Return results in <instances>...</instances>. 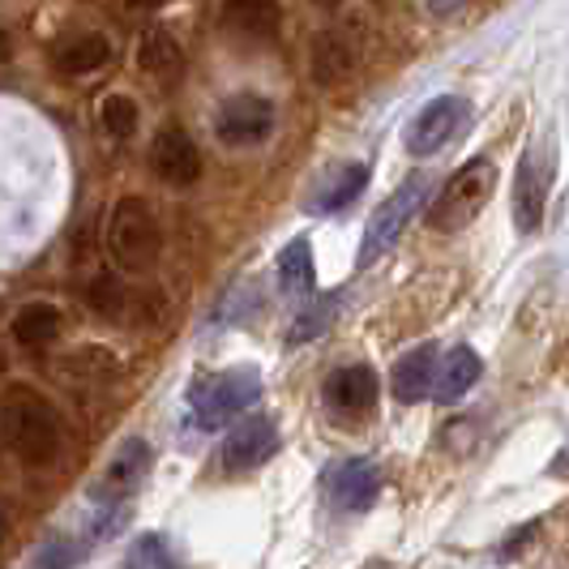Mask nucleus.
Listing matches in <instances>:
<instances>
[{
	"instance_id": "obj_22",
	"label": "nucleus",
	"mask_w": 569,
	"mask_h": 569,
	"mask_svg": "<svg viewBox=\"0 0 569 569\" xmlns=\"http://www.w3.org/2000/svg\"><path fill=\"white\" fill-rule=\"evenodd\" d=\"M60 335V309L57 305H27L13 317V339L27 347H48Z\"/></svg>"
},
{
	"instance_id": "obj_26",
	"label": "nucleus",
	"mask_w": 569,
	"mask_h": 569,
	"mask_svg": "<svg viewBox=\"0 0 569 569\" xmlns=\"http://www.w3.org/2000/svg\"><path fill=\"white\" fill-rule=\"evenodd\" d=\"M86 305L103 317H120L124 313V287H120V279L99 274V279L90 283V291H86Z\"/></svg>"
},
{
	"instance_id": "obj_29",
	"label": "nucleus",
	"mask_w": 569,
	"mask_h": 569,
	"mask_svg": "<svg viewBox=\"0 0 569 569\" xmlns=\"http://www.w3.org/2000/svg\"><path fill=\"white\" fill-rule=\"evenodd\" d=\"M425 4H428V13H432V18H450V13H458L467 0H425Z\"/></svg>"
},
{
	"instance_id": "obj_8",
	"label": "nucleus",
	"mask_w": 569,
	"mask_h": 569,
	"mask_svg": "<svg viewBox=\"0 0 569 569\" xmlns=\"http://www.w3.org/2000/svg\"><path fill=\"white\" fill-rule=\"evenodd\" d=\"M150 462H154V455H150V446H146L142 437H129L120 450H116V458L103 467V476H99V485L90 488V497L99 501V506H112V501H124L133 488L146 480V471H150Z\"/></svg>"
},
{
	"instance_id": "obj_30",
	"label": "nucleus",
	"mask_w": 569,
	"mask_h": 569,
	"mask_svg": "<svg viewBox=\"0 0 569 569\" xmlns=\"http://www.w3.org/2000/svg\"><path fill=\"white\" fill-rule=\"evenodd\" d=\"M163 0H129V9H142V13H150V9H159Z\"/></svg>"
},
{
	"instance_id": "obj_31",
	"label": "nucleus",
	"mask_w": 569,
	"mask_h": 569,
	"mask_svg": "<svg viewBox=\"0 0 569 569\" xmlns=\"http://www.w3.org/2000/svg\"><path fill=\"white\" fill-rule=\"evenodd\" d=\"M13 57V48H9V34H4V30H0V64H4V60Z\"/></svg>"
},
{
	"instance_id": "obj_21",
	"label": "nucleus",
	"mask_w": 569,
	"mask_h": 569,
	"mask_svg": "<svg viewBox=\"0 0 569 569\" xmlns=\"http://www.w3.org/2000/svg\"><path fill=\"white\" fill-rule=\"evenodd\" d=\"M313 244L300 236V240H291L283 249V257H279V283H283L287 296H309L313 291Z\"/></svg>"
},
{
	"instance_id": "obj_14",
	"label": "nucleus",
	"mask_w": 569,
	"mask_h": 569,
	"mask_svg": "<svg viewBox=\"0 0 569 569\" xmlns=\"http://www.w3.org/2000/svg\"><path fill=\"white\" fill-rule=\"evenodd\" d=\"M219 22H223V30L244 34V39H274L279 22H283V9H279V0H223Z\"/></svg>"
},
{
	"instance_id": "obj_18",
	"label": "nucleus",
	"mask_w": 569,
	"mask_h": 569,
	"mask_svg": "<svg viewBox=\"0 0 569 569\" xmlns=\"http://www.w3.org/2000/svg\"><path fill=\"white\" fill-rule=\"evenodd\" d=\"M138 64L159 86H176L180 73H184V52H180V43L171 39L168 30H146L142 48H138Z\"/></svg>"
},
{
	"instance_id": "obj_32",
	"label": "nucleus",
	"mask_w": 569,
	"mask_h": 569,
	"mask_svg": "<svg viewBox=\"0 0 569 569\" xmlns=\"http://www.w3.org/2000/svg\"><path fill=\"white\" fill-rule=\"evenodd\" d=\"M313 4H317V9H339L342 0H313Z\"/></svg>"
},
{
	"instance_id": "obj_5",
	"label": "nucleus",
	"mask_w": 569,
	"mask_h": 569,
	"mask_svg": "<svg viewBox=\"0 0 569 569\" xmlns=\"http://www.w3.org/2000/svg\"><path fill=\"white\" fill-rule=\"evenodd\" d=\"M428 198V176H411L399 193L377 206V214L369 219V231H365V244H360V266H372L377 257L386 253L395 240L402 236V228L416 219V210L425 206Z\"/></svg>"
},
{
	"instance_id": "obj_20",
	"label": "nucleus",
	"mask_w": 569,
	"mask_h": 569,
	"mask_svg": "<svg viewBox=\"0 0 569 569\" xmlns=\"http://www.w3.org/2000/svg\"><path fill=\"white\" fill-rule=\"evenodd\" d=\"M351 69H356V57H351L347 39H342V34H330V30H321V34L313 39V78L321 86L342 82Z\"/></svg>"
},
{
	"instance_id": "obj_28",
	"label": "nucleus",
	"mask_w": 569,
	"mask_h": 569,
	"mask_svg": "<svg viewBox=\"0 0 569 569\" xmlns=\"http://www.w3.org/2000/svg\"><path fill=\"white\" fill-rule=\"evenodd\" d=\"M86 543H73V540H52L43 552H39V566L43 569H73L82 561Z\"/></svg>"
},
{
	"instance_id": "obj_13",
	"label": "nucleus",
	"mask_w": 569,
	"mask_h": 569,
	"mask_svg": "<svg viewBox=\"0 0 569 569\" xmlns=\"http://www.w3.org/2000/svg\"><path fill=\"white\" fill-rule=\"evenodd\" d=\"M365 184H369V168L365 163H339V168H330L317 180V189L309 193V210L313 214H335V210H342V206H351V201L360 198Z\"/></svg>"
},
{
	"instance_id": "obj_23",
	"label": "nucleus",
	"mask_w": 569,
	"mask_h": 569,
	"mask_svg": "<svg viewBox=\"0 0 569 569\" xmlns=\"http://www.w3.org/2000/svg\"><path fill=\"white\" fill-rule=\"evenodd\" d=\"M116 356L112 351H103V347H86L78 356H69L64 360V377H82L86 386H103V381H112L116 377Z\"/></svg>"
},
{
	"instance_id": "obj_4",
	"label": "nucleus",
	"mask_w": 569,
	"mask_h": 569,
	"mask_svg": "<svg viewBox=\"0 0 569 569\" xmlns=\"http://www.w3.org/2000/svg\"><path fill=\"white\" fill-rule=\"evenodd\" d=\"M497 189V168L488 159H471L446 180V189L428 206V223L437 231H462L488 206Z\"/></svg>"
},
{
	"instance_id": "obj_11",
	"label": "nucleus",
	"mask_w": 569,
	"mask_h": 569,
	"mask_svg": "<svg viewBox=\"0 0 569 569\" xmlns=\"http://www.w3.org/2000/svg\"><path fill=\"white\" fill-rule=\"evenodd\" d=\"M279 450V425L270 416H253L244 425H236L223 441V462L228 471H253L266 458Z\"/></svg>"
},
{
	"instance_id": "obj_10",
	"label": "nucleus",
	"mask_w": 569,
	"mask_h": 569,
	"mask_svg": "<svg viewBox=\"0 0 569 569\" xmlns=\"http://www.w3.org/2000/svg\"><path fill=\"white\" fill-rule=\"evenodd\" d=\"M543 206H548V168L536 150H522L518 171H513V228L536 231L543 223Z\"/></svg>"
},
{
	"instance_id": "obj_12",
	"label": "nucleus",
	"mask_w": 569,
	"mask_h": 569,
	"mask_svg": "<svg viewBox=\"0 0 569 569\" xmlns=\"http://www.w3.org/2000/svg\"><path fill=\"white\" fill-rule=\"evenodd\" d=\"M326 485H330V501L339 510H369L377 488H381V476H377V467L369 458H347L330 471Z\"/></svg>"
},
{
	"instance_id": "obj_24",
	"label": "nucleus",
	"mask_w": 569,
	"mask_h": 569,
	"mask_svg": "<svg viewBox=\"0 0 569 569\" xmlns=\"http://www.w3.org/2000/svg\"><path fill=\"white\" fill-rule=\"evenodd\" d=\"M99 120H103V129L112 133V138H133L138 133V103L129 99V94H108L103 99V108H99Z\"/></svg>"
},
{
	"instance_id": "obj_15",
	"label": "nucleus",
	"mask_w": 569,
	"mask_h": 569,
	"mask_svg": "<svg viewBox=\"0 0 569 569\" xmlns=\"http://www.w3.org/2000/svg\"><path fill=\"white\" fill-rule=\"evenodd\" d=\"M326 402L342 411V416H365L377 402V372L369 365H351V369H339L330 381H326Z\"/></svg>"
},
{
	"instance_id": "obj_27",
	"label": "nucleus",
	"mask_w": 569,
	"mask_h": 569,
	"mask_svg": "<svg viewBox=\"0 0 569 569\" xmlns=\"http://www.w3.org/2000/svg\"><path fill=\"white\" fill-rule=\"evenodd\" d=\"M129 569H176L159 536H142L129 552Z\"/></svg>"
},
{
	"instance_id": "obj_7",
	"label": "nucleus",
	"mask_w": 569,
	"mask_h": 569,
	"mask_svg": "<svg viewBox=\"0 0 569 569\" xmlns=\"http://www.w3.org/2000/svg\"><path fill=\"white\" fill-rule=\"evenodd\" d=\"M462 120H467V99H458V94H441V99L425 103L420 116L407 124V154H416V159L437 154L462 129Z\"/></svg>"
},
{
	"instance_id": "obj_17",
	"label": "nucleus",
	"mask_w": 569,
	"mask_h": 569,
	"mask_svg": "<svg viewBox=\"0 0 569 569\" xmlns=\"http://www.w3.org/2000/svg\"><path fill=\"white\" fill-rule=\"evenodd\" d=\"M108 60H112V43H108L103 34H94V30L69 34V39L57 48V69L64 73V78H86V73L103 69Z\"/></svg>"
},
{
	"instance_id": "obj_1",
	"label": "nucleus",
	"mask_w": 569,
	"mask_h": 569,
	"mask_svg": "<svg viewBox=\"0 0 569 569\" xmlns=\"http://www.w3.org/2000/svg\"><path fill=\"white\" fill-rule=\"evenodd\" d=\"M0 432L9 441V450L30 462V467H48L60 450V420L48 402L27 386H13L0 402Z\"/></svg>"
},
{
	"instance_id": "obj_3",
	"label": "nucleus",
	"mask_w": 569,
	"mask_h": 569,
	"mask_svg": "<svg viewBox=\"0 0 569 569\" xmlns=\"http://www.w3.org/2000/svg\"><path fill=\"white\" fill-rule=\"evenodd\" d=\"M261 399V372L257 369H228V372H214L193 386L189 395V420L201 432H214L223 428L231 416L249 411L253 402Z\"/></svg>"
},
{
	"instance_id": "obj_6",
	"label": "nucleus",
	"mask_w": 569,
	"mask_h": 569,
	"mask_svg": "<svg viewBox=\"0 0 569 569\" xmlns=\"http://www.w3.org/2000/svg\"><path fill=\"white\" fill-rule=\"evenodd\" d=\"M274 129V103L266 94H231L214 116V133L223 146H257Z\"/></svg>"
},
{
	"instance_id": "obj_19",
	"label": "nucleus",
	"mask_w": 569,
	"mask_h": 569,
	"mask_svg": "<svg viewBox=\"0 0 569 569\" xmlns=\"http://www.w3.org/2000/svg\"><path fill=\"white\" fill-rule=\"evenodd\" d=\"M432 369H437V347L425 342L416 351H407L395 365V399L399 402H420L432 386Z\"/></svg>"
},
{
	"instance_id": "obj_2",
	"label": "nucleus",
	"mask_w": 569,
	"mask_h": 569,
	"mask_svg": "<svg viewBox=\"0 0 569 569\" xmlns=\"http://www.w3.org/2000/svg\"><path fill=\"white\" fill-rule=\"evenodd\" d=\"M108 249L129 274H150L163 253V228L146 198H120L108 219Z\"/></svg>"
},
{
	"instance_id": "obj_25",
	"label": "nucleus",
	"mask_w": 569,
	"mask_h": 569,
	"mask_svg": "<svg viewBox=\"0 0 569 569\" xmlns=\"http://www.w3.org/2000/svg\"><path fill=\"white\" fill-rule=\"evenodd\" d=\"M335 313H339V296H326V300L309 305L305 313L296 317V326H291V342H313L317 335H326V326L335 321Z\"/></svg>"
},
{
	"instance_id": "obj_9",
	"label": "nucleus",
	"mask_w": 569,
	"mask_h": 569,
	"mask_svg": "<svg viewBox=\"0 0 569 569\" xmlns=\"http://www.w3.org/2000/svg\"><path fill=\"white\" fill-rule=\"evenodd\" d=\"M150 168L154 176L171 184V189H189V184H198L201 176V154H198V142L184 133V129H163L154 146H150Z\"/></svg>"
},
{
	"instance_id": "obj_16",
	"label": "nucleus",
	"mask_w": 569,
	"mask_h": 569,
	"mask_svg": "<svg viewBox=\"0 0 569 569\" xmlns=\"http://www.w3.org/2000/svg\"><path fill=\"white\" fill-rule=\"evenodd\" d=\"M480 356L471 351V347H455L446 360H441V369H432V386H428V395L437 402H458L476 381H480Z\"/></svg>"
}]
</instances>
